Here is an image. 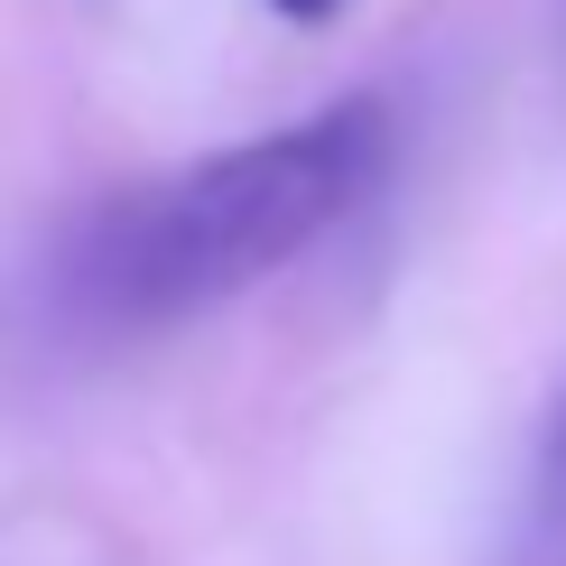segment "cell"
<instances>
[{
	"mask_svg": "<svg viewBox=\"0 0 566 566\" xmlns=\"http://www.w3.org/2000/svg\"><path fill=\"white\" fill-rule=\"evenodd\" d=\"M390 168V112L371 93L306 122L223 139L103 196L65 223L46 261V306L75 335H168L251 297L297 251H316Z\"/></svg>",
	"mask_w": 566,
	"mask_h": 566,
	"instance_id": "obj_1",
	"label": "cell"
},
{
	"mask_svg": "<svg viewBox=\"0 0 566 566\" xmlns=\"http://www.w3.org/2000/svg\"><path fill=\"white\" fill-rule=\"evenodd\" d=\"M538 530L566 538V399L548 418V446H538Z\"/></svg>",
	"mask_w": 566,
	"mask_h": 566,
	"instance_id": "obj_2",
	"label": "cell"
},
{
	"mask_svg": "<svg viewBox=\"0 0 566 566\" xmlns=\"http://www.w3.org/2000/svg\"><path fill=\"white\" fill-rule=\"evenodd\" d=\"M270 10H279V19H335L344 0H270Z\"/></svg>",
	"mask_w": 566,
	"mask_h": 566,
	"instance_id": "obj_3",
	"label": "cell"
}]
</instances>
